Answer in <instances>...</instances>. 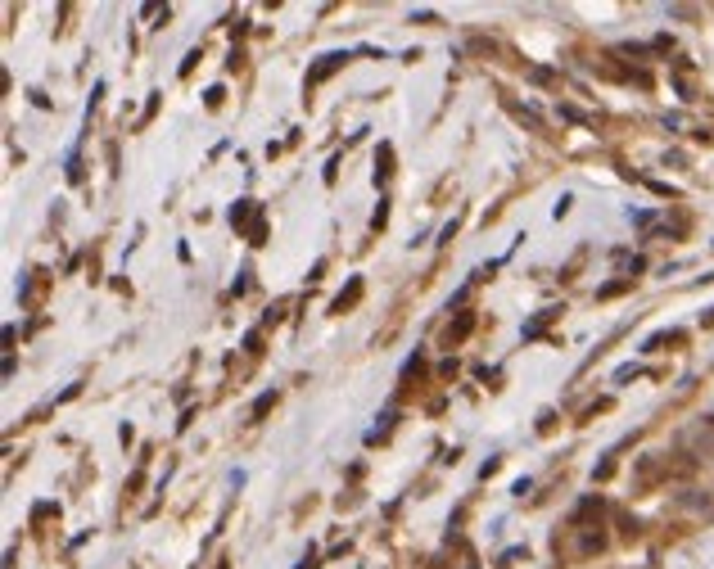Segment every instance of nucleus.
Wrapping results in <instances>:
<instances>
[{"label":"nucleus","mask_w":714,"mask_h":569,"mask_svg":"<svg viewBox=\"0 0 714 569\" xmlns=\"http://www.w3.org/2000/svg\"><path fill=\"white\" fill-rule=\"evenodd\" d=\"M470 325H475V312H461V316H456V325H447L443 339H447V343H461L466 334H470Z\"/></svg>","instance_id":"nucleus-2"},{"label":"nucleus","mask_w":714,"mask_h":569,"mask_svg":"<svg viewBox=\"0 0 714 569\" xmlns=\"http://www.w3.org/2000/svg\"><path fill=\"white\" fill-rule=\"evenodd\" d=\"M272 402H276V393H262V398H258V402H253V420H258V416H262V411H267V407H272Z\"/></svg>","instance_id":"nucleus-5"},{"label":"nucleus","mask_w":714,"mask_h":569,"mask_svg":"<svg viewBox=\"0 0 714 569\" xmlns=\"http://www.w3.org/2000/svg\"><path fill=\"white\" fill-rule=\"evenodd\" d=\"M249 213H253V199H240V208H235V213H231V221H235V226H240V221L249 217ZM262 235H267V230H262V221H258V226H253V244H262Z\"/></svg>","instance_id":"nucleus-3"},{"label":"nucleus","mask_w":714,"mask_h":569,"mask_svg":"<svg viewBox=\"0 0 714 569\" xmlns=\"http://www.w3.org/2000/svg\"><path fill=\"white\" fill-rule=\"evenodd\" d=\"M344 64H348V54H326V59H321V64H317V68H312V73H308V86H317V82H326V77H330V73H335V68H344Z\"/></svg>","instance_id":"nucleus-1"},{"label":"nucleus","mask_w":714,"mask_h":569,"mask_svg":"<svg viewBox=\"0 0 714 569\" xmlns=\"http://www.w3.org/2000/svg\"><path fill=\"white\" fill-rule=\"evenodd\" d=\"M357 294H362V281H353V285H348V294H339V298H335V312L353 307V303H357Z\"/></svg>","instance_id":"nucleus-4"}]
</instances>
